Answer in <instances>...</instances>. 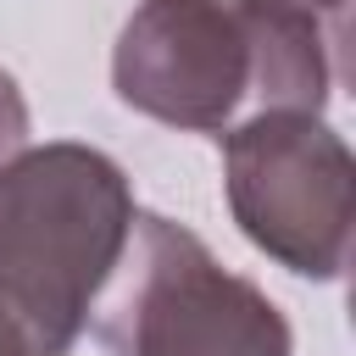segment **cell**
Instances as JSON below:
<instances>
[{"mask_svg": "<svg viewBox=\"0 0 356 356\" xmlns=\"http://www.w3.org/2000/svg\"><path fill=\"white\" fill-rule=\"evenodd\" d=\"M339 22L306 11H239L222 0H139L111 50L117 100L189 134H222L250 111H323Z\"/></svg>", "mask_w": 356, "mask_h": 356, "instance_id": "obj_1", "label": "cell"}, {"mask_svg": "<svg viewBox=\"0 0 356 356\" xmlns=\"http://www.w3.org/2000/svg\"><path fill=\"white\" fill-rule=\"evenodd\" d=\"M134 217L128 172L95 145H22L0 167V295L44 356L83 334Z\"/></svg>", "mask_w": 356, "mask_h": 356, "instance_id": "obj_2", "label": "cell"}, {"mask_svg": "<svg viewBox=\"0 0 356 356\" xmlns=\"http://www.w3.org/2000/svg\"><path fill=\"white\" fill-rule=\"evenodd\" d=\"M95 334L117 356H289L284 312L239 273H228L206 239L184 222L139 211L89 312Z\"/></svg>", "mask_w": 356, "mask_h": 356, "instance_id": "obj_3", "label": "cell"}, {"mask_svg": "<svg viewBox=\"0 0 356 356\" xmlns=\"http://www.w3.org/2000/svg\"><path fill=\"white\" fill-rule=\"evenodd\" d=\"M222 189L239 234L300 278H339L350 261L356 167L323 111L267 106L222 128Z\"/></svg>", "mask_w": 356, "mask_h": 356, "instance_id": "obj_4", "label": "cell"}, {"mask_svg": "<svg viewBox=\"0 0 356 356\" xmlns=\"http://www.w3.org/2000/svg\"><path fill=\"white\" fill-rule=\"evenodd\" d=\"M28 145V100L17 89V78L0 67V167Z\"/></svg>", "mask_w": 356, "mask_h": 356, "instance_id": "obj_5", "label": "cell"}, {"mask_svg": "<svg viewBox=\"0 0 356 356\" xmlns=\"http://www.w3.org/2000/svg\"><path fill=\"white\" fill-rule=\"evenodd\" d=\"M222 6H239V11H306V17H323V22L345 17V0H222Z\"/></svg>", "mask_w": 356, "mask_h": 356, "instance_id": "obj_6", "label": "cell"}, {"mask_svg": "<svg viewBox=\"0 0 356 356\" xmlns=\"http://www.w3.org/2000/svg\"><path fill=\"white\" fill-rule=\"evenodd\" d=\"M0 356H44L39 339L22 328V317L6 306V295H0Z\"/></svg>", "mask_w": 356, "mask_h": 356, "instance_id": "obj_7", "label": "cell"}]
</instances>
